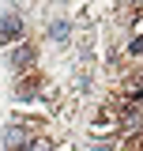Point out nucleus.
I'll use <instances>...</instances> for the list:
<instances>
[{
    "label": "nucleus",
    "instance_id": "0eeeda50",
    "mask_svg": "<svg viewBox=\"0 0 143 151\" xmlns=\"http://www.w3.org/2000/svg\"><path fill=\"white\" fill-rule=\"evenodd\" d=\"M132 53H143V38H136V42H132Z\"/></svg>",
    "mask_w": 143,
    "mask_h": 151
},
{
    "label": "nucleus",
    "instance_id": "f257e3e1",
    "mask_svg": "<svg viewBox=\"0 0 143 151\" xmlns=\"http://www.w3.org/2000/svg\"><path fill=\"white\" fill-rule=\"evenodd\" d=\"M23 30H26V23H23V15H15V12L0 15V45H8V42H15V38H23Z\"/></svg>",
    "mask_w": 143,
    "mask_h": 151
},
{
    "label": "nucleus",
    "instance_id": "7ed1b4c3",
    "mask_svg": "<svg viewBox=\"0 0 143 151\" xmlns=\"http://www.w3.org/2000/svg\"><path fill=\"white\" fill-rule=\"evenodd\" d=\"M30 60H34V49H26V45H23V49H15V53H11V64H15V68H26Z\"/></svg>",
    "mask_w": 143,
    "mask_h": 151
},
{
    "label": "nucleus",
    "instance_id": "39448f33",
    "mask_svg": "<svg viewBox=\"0 0 143 151\" xmlns=\"http://www.w3.org/2000/svg\"><path fill=\"white\" fill-rule=\"evenodd\" d=\"M23 151H53V140H41V136H38V140H26Z\"/></svg>",
    "mask_w": 143,
    "mask_h": 151
},
{
    "label": "nucleus",
    "instance_id": "f03ea898",
    "mask_svg": "<svg viewBox=\"0 0 143 151\" xmlns=\"http://www.w3.org/2000/svg\"><path fill=\"white\" fill-rule=\"evenodd\" d=\"M26 140H30V132L23 129V125H8V129H4V147H26Z\"/></svg>",
    "mask_w": 143,
    "mask_h": 151
},
{
    "label": "nucleus",
    "instance_id": "20e7f679",
    "mask_svg": "<svg viewBox=\"0 0 143 151\" xmlns=\"http://www.w3.org/2000/svg\"><path fill=\"white\" fill-rule=\"evenodd\" d=\"M34 91H38V83H34V79H23V83L15 87V98H34Z\"/></svg>",
    "mask_w": 143,
    "mask_h": 151
},
{
    "label": "nucleus",
    "instance_id": "423d86ee",
    "mask_svg": "<svg viewBox=\"0 0 143 151\" xmlns=\"http://www.w3.org/2000/svg\"><path fill=\"white\" fill-rule=\"evenodd\" d=\"M49 34H53L56 42H64V38H68V23H64V19H56L53 27H49Z\"/></svg>",
    "mask_w": 143,
    "mask_h": 151
}]
</instances>
